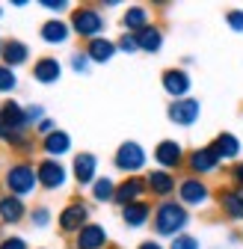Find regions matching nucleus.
I'll list each match as a JSON object with an SVG mask.
<instances>
[{"label":"nucleus","mask_w":243,"mask_h":249,"mask_svg":"<svg viewBox=\"0 0 243 249\" xmlns=\"http://www.w3.org/2000/svg\"><path fill=\"white\" fill-rule=\"evenodd\" d=\"M190 226V211L181 205L178 199H166V202H157L155 208V216H151V231L157 237H178L184 234V229Z\"/></svg>","instance_id":"f257e3e1"},{"label":"nucleus","mask_w":243,"mask_h":249,"mask_svg":"<svg viewBox=\"0 0 243 249\" xmlns=\"http://www.w3.org/2000/svg\"><path fill=\"white\" fill-rule=\"evenodd\" d=\"M3 187L9 196H18V199H27L39 190V175H36V163L30 160H15L9 163V169L3 172Z\"/></svg>","instance_id":"f03ea898"},{"label":"nucleus","mask_w":243,"mask_h":249,"mask_svg":"<svg viewBox=\"0 0 243 249\" xmlns=\"http://www.w3.org/2000/svg\"><path fill=\"white\" fill-rule=\"evenodd\" d=\"M69 24H71V33L80 36V39H86V42L104 36V30H107V18L95 6H74Z\"/></svg>","instance_id":"7ed1b4c3"},{"label":"nucleus","mask_w":243,"mask_h":249,"mask_svg":"<svg viewBox=\"0 0 243 249\" xmlns=\"http://www.w3.org/2000/svg\"><path fill=\"white\" fill-rule=\"evenodd\" d=\"M145 163H148V154H145V148H142L139 142H134V140L122 142V145L116 148V154H113V166H116L119 172H125V178H128V175H139V172L145 169Z\"/></svg>","instance_id":"20e7f679"},{"label":"nucleus","mask_w":243,"mask_h":249,"mask_svg":"<svg viewBox=\"0 0 243 249\" xmlns=\"http://www.w3.org/2000/svg\"><path fill=\"white\" fill-rule=\"evenodd\" d=\"M89 213H92V208H89L83 199H71L63 211H59L56 216V226H59V234L66 237H74L83 226H89L92 220H89Z\"/></svg>","instance_id":"39448f33"},{"label":"nucleus","mask_w":243,"mask_h":249,"mask_svg":"<svg viewBox=\"0 0 243 249\" xmlns=\"http://www.w3.org/2000/svg\"><path fill=\"white\" fill-rule=\"evenodd\" d=\"M36 175H39V187L48 193H56V190H63V187L69 184V169L63 160H53V158H42L36 163Z\"/></svg>","instance_id":"423d86ee"},{"label":"nucleus","mask_w":243,"mask_h":249,"mask_svg":"<svg viewBox=\"0 0 243 249\" xmlns=\"http://www.w3.org/2000/svg\"><path fill=\"white\" fill-rule=\"evenodd\" d=\"M151 158H155L157 169H166V172H175L187 163V151L184 145H181L178 140H160L155 145V151H151Z\"/></svg>","instance_id":"0eeeda50"},{"label":"nucleus","mask_w":243,"mask_h":249,"mask_svg":"<svg viewBox=\"0 0 243 249\" xmlns=\"http://www.w3.org/2000/svg\"><path fill=\"white\" fill-rule=\"evenodd\" d=\"M208 199H210V187L205 184V178L187 175V178H181V181H178V202L184 205L187 211H190V208H202V205H208Z\"/></svg>","instance_id":"6e6552de"},{"label":"nucleus","mask_w":243,"mask_h":249,"mask_svg":"<svg viewBox=\"0 0 243 249\" xmlns=\"http://www.w3.org/2000/svg\"><path fill=\"white\" fill-rule=\"evenodd\" d=\"M184 166L190 169V175L205 178V175H210V172H217V169L223 166V160H220V154L214 151V145H202V148H193V151L187 154V163H184Z\"/></svg>","instance_id":"1a4fd4ad"},{"label":"nucleus","mask_w":243,"mask_h":249,"mask_svg":"<svg viewBox=\"0 0 243 249\" xmlns=\"http://www.w3.org/2000/svg\"><path fill=\"white\" fill-rule=\"evenodd\" d=\"M145 187H148V193L155 199L166 202V199H172L178 193V178H175V172H166V169H151L145 175Z\"/></svg>","instance_id":"9d476101"},{"label":"nucleus","mask_w":243,"mask_h":249,"mask_svg":"<svg viewBox=\"0 0 243 249\" xmlns=\"http://www.w3.org/2000/svg\"><path fill=\"white\" fill-rule=\"evenodd\" d=\"M160 86H163V92L172 101H181V98H190L193 80H190V74L184 69H166L160 74Z\"/></svg>","instance_id":"9b49d317"},{"label":"nucleus","mask_w":243,"mask_h":249,"mask_svg":"<svg viewBox=\"0 0 243 249\" xmlns=\"http://www.w3.org/2000/svg\"><path fill=\"white\" fill-rule=\"evenodd\" d=\"M71 175H74L77 187H92L98 181V158L92 151H77L71 160Z\"/></svg>","instance_id":"f8f14e48"},{"label":"nucleus","mask_w":243,"mask_h":249,"mask_svg":"<svg viewBox=\"0 0 243 249\" xmlns=\"http://www.w3.org/2000/svg\"><path fill=\"white\" fill-rule=\"evenodd\" d=\"M71 246L74 249H107L110 246V234H107V229L101 223H89L71 237Z\"/></svg>","instance_id":"ddd939ff"},{"label":"nucleus","mask_w":243,"mask_h":249,"mask_svg":"<svg viewBox=\"0 0 243 249\" xmlns=\"http://www.w3.org/2000/svg\"><path fill=\"white\" fill-rule=\"evenodd\" d=\"M148 193V187H145V178L139 175H128L125 181H119L116 184V205L119 208H125V205H134V202H142Z\"/></svg>","instance_id":"4468645a"},{"label":"nucleus","mask_w":243,"mask_h":249,"mask_svg":"<svg viewBox=\"0 0 243 249\" xmlns=\"http://www.w3.org/2000/svg\"><path fill=\"white\" fill-rule=\"evenodd\" d=\"M166 116H169V122H172V124L190 128V124H196V122H199V116H202V104H199L196 98H181V101H172V104H169Z\"/></svg>","instance_id":"2eb2a0df"},{"label":"nucleus","mask_w":243,"mask_h":249,"mask_svg":"<svg viewBox=\"0 0 243 249\" xmlns=\"http://www.w3.org/2000/svg\"><path fill=\"white\" fill-rule=\"evenodd\" d=\"M71 36H74V33H71V24H69L66 18H48V21L39 27V39H42L45 45H51V48L66 45Z\"/></svg>","instance_id":"dca6fc26"},{"label":"nucleus","mask_w":243,"mask_h":249,"mask_svg":"<svg viewBox=\"0 0 243 249\" xmlns=\"http://www.w3.org/2000/svg\"><path fill=\"white\" fill-rule=\"evenodd\" d=\"M27 216H30V208L24 205V199L9 196V193L0 196V223L3 226H18V223L27 220Z\"/></svg>","instance_id":"f3484780"},{"label":"nucleus","mask_w":243,"mask_h":249,"mask_svg":"<svg viewBox=\"0 0 243 249\" xmlns=\"http://www.w3.org/2000/svg\"><path fill=\"white\" fill-rule=\"evenodd\" d=\"M119 216H122V223H125L128 229H142V226H148L151 223V216H155V208H151V202H134V205H125L119 211Z\"/></svg>","instance_id":"a211bd4d"},{"label":"nucleus","mask_w":243,"mask_h":249,"mask_svg":"<svg viewBox=\"0 0 243 249\" xmlns=\"http://www.w3.org/2000/svg\"><path fill=\"white\" fill-rule=\"evenodd\" d=\"M217 205L223 211V216L228 220H243V187H226V190L217 193Z\"/></svg>","instance_id":"6ab92c4d"},{"label":"nucleus","mask_w":243,"mask_h":249,"mask_svg":"<svg viewBox=\"0 0 243 249\" xmlns=\"http://www.w3.org/2000/svg\"><path fill=\"white\" fill-rule=\"evenodd\" d=\"M39 145H42V154L45 158H53V160H59V158H66V154L71 151V137L66 134V131H53V134H48V137H42L39 140Z\"/></svg>","instance_id":"aec40b11"},{"label":"nucleus","mask_w":243,"mask_h":249,"mask_svg":"<svg viewBox=\"0 0 243 249\" xmlns=\"http://www.w3.org/2000/svg\"><path fill=\"white\" fill-rule=\"evenodd\" d=\"M145 27H151V12H148L142 3L128 6L125 15H122V30H125V33H131V36H137V33H142Z\"/></svg>","instance_id":"412c9836"},{"label":"nucleus","mask_w":243,"mask_h":249,"mask_svg":"<svg viewBox=\"0 0 243 249\" xmlns=\"http://www.w3.org/2000/svg\"><path fill=\"white\" fill-rule=\"evenodd\" d=\"M59 77H63V62H59L56 56H39L36 59V66H33V80L36 83H56Z\"/></svg>","instance_id":"4be33fe9"},{"label":"nucleus","mask_w":243,"mask_h":249,"mask_svg":"<svg viewBox=\"0 0 243 249\" xmlns=\"http://www.w3.org/2000/svg\"><path fill=\"white\" fill-rule=\"evenodd\" d=\"M86 56L95 62V66H107V62L119 53V48H116V42L113 39H107V36H98V39H92V42H86Z\"/></svg>","instance_id":"5701e85b"},{"label":"nucleus","mask_w":243,"mask_h":249,"mask_svg":"<svg viewBox=\"0 0 243 249\" xmlns=\"http://www.w3.org/2000/svg\"><path fill=\"white\" fill-rule=\"evenodd\" d=\"M0 62H3V66H9V69L27 66V62H30V48H27V42H21V39H6V42H3V53H0Z\"/></svg>","instance_id":"b1692460"},{"label":"nucleus","mask_w":243,"mask_h":249,"mask_svg":"<svg viewBox=\"0 0 243 249\" xmlns=\"http://www.w3.org/2000/svg\"><path fill=\"white\" fill-rule=\"evenodd\" d=\"M137 45H139L142 53H157V51L163 48V30H160L157 24L145 27L142 33H137Z\"/></svg>","instance_id":"393cba45"},{"label":"nucleus","mask_w":243,"mask_h":249,"mask_svg":"<svg viewBox=\"0 0 243 249\" xmlns=\"http://www.w3.org/2000/svg\"><path fill=\"white\" fill-rule=\"evenodd\" d=\"M210 145H214V151L220 154V160H234L237 154H240V140L234 134H228V131H223Z\"/></svg>","instance_id":"a878e982"},{"label":"nucleus","mask_w":243,"mask_h":249,"mask_svg":"<svg viewBox=\"0 0 243 249\" xmlns=\"http://www.w3.org/2000/svg\"><path fill=\"white\" fill-rule=\"evenodd\" d=\"M116 184H119V181H113L110 175H98V181L89 187V193H92V202H98V205L113 202V199H116Z\"/></svg>","instance_id":"bb28decb"},{"label":"nucleus","mask_w":243,"mask_h":249,"mask_svg":"<svg viewBox=\"0 0 243 249\" xmlns=\"http://www.w3.org/2000/svg\"><path fill=\"white\" fill-rule=\"evenodd\" d=\"M15 89H18V74H15V69H9V66H3V62H0V95H12Z\"/></svg>","instance_id":"cd10ccee"},{"label":"nucleus","mask_w":243,"mask_h":249,"mask_svg":"<svg viewBox=\"0 0 243 249\" xmlns=\"http://www.w3.org/2000/svg\"><path fill=\"white\" fill-rule=\"evenodd\" d=\"M27 220H30V226H33V229H48L53 216H51V208L48 205H36V208H30Z\"/></svg>","instance_id":"c85d7f7f"},{"label":"nucleus","mask_w":243,"mask_h":249,"mask_svg":"<svg viewBox=\"0 0 243 249\" xmlns=\"http://www.w3.org/2000/svg\"><path fill=\"white\" fill-rule=\"evenodd\" d=\"M69 66H71L74 74H89V69H92V59L86 56V51H71Z\"/></svg>","instance_id":"c756f323"},{"label":"nucleus","mask_w":243,"mask_h":249,"mask_svg":"<svg viewBox=\"0 0 243 249\" xmlns=\"http://www.w3.org/2000/svg\"><path fill=\"white\" fill-rule=\"evenodd\" d=\"M169 249H202V243H199V237H193V234H178V237H172V243H169Z\"/></svg>","instance_id":"7c9ffc66"},{"label":"nucleus","mask_w":243,"mask_h":249,"mask_svg":"<svg viewBox=\"0 0 243 249\" xmlns=\"http://www.w3.org/2000/svg\"><path fill=\"white\" fill-rule=\"evenodd\" d=\"M116 48H119L122 53H137V51H139L137 36H131V33H122V36L116 39Z\"/></svg>","instance_id":"2f4dec72"},{"label":"nucleus","mask_w":243,"mask_h":249,"mask_svg":"<svg viewBox=\"0 0 243 249\" xmlns=\"http://www.w3.org/2000/svg\"><path fill=\"white\" fill-rule=\"evenodd\" d=\"M24 113H27V122H30V128H36V124H39L42 119H48L42 104H27V107H24Z\"/></svg>","instance_id":"473e14b6"},{"label":"nucleus","mask_w":243,"mask_h":249,"mask_svg":"<svg viewBox=\"0 0 243 249\" xmlns=\"http://www.w3.org/2000/svg\"><path fill=\"white\" fill-rule=\"evenodd\" d=\"M226 24L234 30V33H243V9H228L226 12Z\"/></svg>","instance_id":"72a5a7b5"},{"label":"nucleus","mask_w":243,"mask_h":249,"mask_svg":"<svg viewBox=\"0 0 243 249\" xmlns=\"http://www.w3.org/2000/svg\"><path fill=\"white\" fill-rule=\"evenodd\" d=\"M0 249H30V246H27V240L21 234H9V237L0 240Z\"/></svg>","instance_id":"f704fd0d"},{"label":"nucleus","mask_w":243,"mask_h":249,"mask_svg":"<svg viewBox=\"0 0 243 249\" xmlns=\"http://www.w3.org/2000/svg\"><path fill=\"white\" fill-rule=\"evenodd\" d=\"M39 6H45V9H51V12H66V9H71L69 0H42Z\"/></svg>","instance_id":"c9c22d12"},{"label":"nucleus","mask_w":243,"mask_h":249,"mask_svg":"<svg viewBox=\"0 0 243 249\" xmlns=\"http://www.w3.org/2000/svg\"><path fill=\"white\" fill-rule=\"evenodd\" d=\"M53 131H56V124H53L51 119H42V122L36 124V134H39V137H48V134H53Z\"/></svg>","instance_id":"e433bc0d"},{"label":"nucleus","mask_w":243,"mask_h":249,"mask_svg":"<svg viewBox=\"0 0 243 249\" xmlns=\"http://www.w3.org/2000/svg\"><path fill=\"white\" fill-rule=\"evenodd\" d=\"M231 181H234V187H243V160H237L231 166Z\"/></svg>","instance_id":"4c0bfd02"},{"label":"nucleus","mask_w":243,"mask_h":249,"mask_svg":"<svg viewBox=\"0 0 243 249\" xmlns=\"http://www.w3.org/2000/svg\"><path fill=\"white\" fill-rule=\"evenodd\" d=\"M137 249H163V243H160L157 237H151V240H142V243H139Z\"/></svg>","instance_id":"58836bf2"},{"label":"nucleus","mask_w":243,"mask_h":249,"mask_svg":"<svg viewBox=\"0 0 243 249\" xmlns=\"http://www.w3.org/2000/svg\"><path fill=\"white\" fill-rule=\"evenodd\" d=\"M0 53H3V39H0Z\"/></svg>","instance_id":"ea45409f"},{"label":"nucleus","mask_w":243,"mask_h":249,"mask_svg":"<svg viewBox=\"0 0 243 249\" xmlns=\"http://www.w3.org/2000/svg\"><path fill=\"white\" fill-rule=\"evenodd\" d=\"M0 15H3V6H0Z\"/></svg>","instance_id":"a19ab883"}]
</instances>
